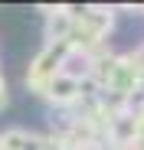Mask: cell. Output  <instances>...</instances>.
Masks as SVG:
<instances>
[{
	"label": "cell",
	"instance_id": "obj_5",
	"mask_svg": "<svg viewBox=\"0 0 144 150\" xmlns=\"http://www.w3.org/2000/svg\"><path fill=\"white\" fill-rule=\"evenodd\" d=\"M131 117H134V140H144V105L131 108Z\"/></svg>",
	"mask_w": 144,
	"mask_h": 150
},
{
	"label": "cell",
	"instance_id": "obj_3",
	"mask_svg": "<svg viewBox=\"0 0 144 150\" xmlns=\"http://www.w3.org/2000/svg\"><path fill=\"white\" fill-rule=\"evenodd\" d=\"M46 13V26L43 36L46 42H72V33H76V10L72 7H43Z\"/></svg>",
	"mask_w": 144,
	"mask_h": 150
},
{
	"label": "cell",
	"instance_id": "obj_8",
	"mask_svg": "<svg viewBox=\"0 0 144 150\" xmlns=\"http://www.w3.org/2000/svg\"><path fill=\"white\" fill-rule=\"evenodd\" d=\"M141 46H144V42H141Z\"/></svg>",
	"mask_w": 144,
	"mask_h": 150
},
{
	"label": "cell",
	"instance_id": "obj_7",
	"mask_svg": "<svg viewBox=\"0 0 144 150\" xmlns=\"http://www.w3.org/2000/svg\"><path fill=\"white\" fill-rule=\"evenodd\" d=\"M138 105H144V82L138 85V91H134V98H131V108H138Z\"/></svg>",
	"mask_w": 144,
	"mask_h": 150
},
{
	"label": "cell",
	"instance_id": "obj_6",
	"mask_svg": "<svg viewBox=\"0 0 144 150\" xmlns=\"http://www.w3.org/2000/svg\"><path fill=\"white\" fill-rule=\"evenodd\" d=\"M7 101H10V95H7V79L0 75V111L7 108Z\"/></svg>",
	"mask_w": 144,
	"mask_h": 150
},
{
	"label": "cell",
	"instance_id": "obj_1",
	"mask_svg": "<svg viewBox=\"0 0 144 150\" xmlns=\"http://www.w3.org/2000/svg\"><path fill=\"white\" fill-rule=\"evenodd\" d=\"M69 52H72V42H46L39 52L30 59V65H26V75H23L26 91H33V95L43 98L46 88H49V82L66 69Z\"/></svg>",
	"mask_w": 144,
	"mask_h": 150
},
{
	"label": "cell",
	"instance_id": "obj_2",
	"mask_svg": "<svg viewBox=\"0 0 144 150\" xmlns=\"http://www.w3.org/2000/svg\"><path fill=\"white\" fill-rule=\"evenodd\" d=\"M46 101H49L53 108L66 111V108H76L82 101V79H76V75H69V72H59L56 79L49 82V88H46Z\"/></svg>",
	"mask_w": 144,
	"mask_h": 150
},
{
	"label": "cell",
	"instance_id": "obj_4",
	"mask_svg": "<svg viewBox=\"0 0 144 150\" xmlns=\"http://www.w3.org/2000/svg\"><path fill=\"white\" fill-rule=\"evenodd\" d=\"M0 144H4V150H49L46 134L26 131V127H7L0 134Z\"/></svg>",
	"mask_w": 144,
	"mask_h": 150
}]
</instances>
